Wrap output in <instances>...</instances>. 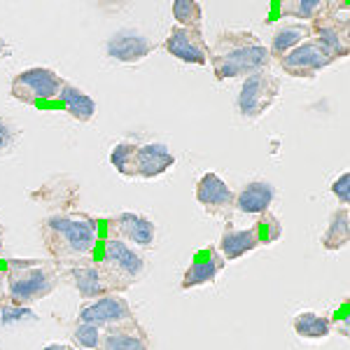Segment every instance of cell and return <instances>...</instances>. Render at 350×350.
<instances>
[{
    "label": "cell",
    "instance_id": "6",
    "mask_svg": "<svg viewBox=\"0 0 350 350\" xmlns=\"http://www.w3.org/2000/svg\"><path fill=\"white\" fill-rule=\"evenodd\" d=\"M64 82H66L64 77L56 75V70H52V68H44V66L26 68V70H21L19 75L12 77L10 94H12V98L26 105L52 103V100L59 98Z\"/></svg>",
    "mask_w": 350,
    "mask_h": 350
},
{
    "label": "cell",
    "instance_id": "1",
    "mask_svg": "<svg viewBox=\"0 0 350 350\" xmlns=\"http://www.w3.org/2000/svg\"><path fill=\"white\" fill-rule=\"evenodd\" d=\"M42 243L56 264L87 262L100 243V219L87 213H54L40 224Z\"/></svg>",
    "mask_w": 350,
    "mask_h": 350
},
{
    "label": "cell",
    "instance_id": "2",
    "mask_svg": "<svg viewBox=\"0 0 350 350\" xmlns=\"http://www.w3.org/2000/svg\"><path fill=\"white\" fill-rule=\"evenodd\" d=\"M208 64L219 82L250 77L255 72L269 70L271 54L255 33L250 31H222L208 54Z\"/></svg>",
    "mask_w": 350,
    "mask_h": 350
},
{
    "label": "cell",
    "instance_id": "23",
    "mask_svg": "<svg viewBox=\"0 0 350 350\" xmlns=\"http://www.w3.org/2000/svg\"><path fill=\"white\" fill-rule=\"evenodd\" d=\"M348 241H350V213H348V206H343V208H338L336 213H332L329 224H327L320 243H323L325 250L336 252V250H341Z\"/></svg>",
    "mask_w": 350,
    "mask_h": 350
},
{
    "label": "cell",
    "instance_id": "34",
    "mask_svg": "<svg viewBox=\"0 0 350 350\" xmlns=\"http://www.w3.org/2000/svg\"><path fill=\"white\" fill-rule=\"evenodd\" d=\"M44 350H75L72 346H66V343H49Z\"/></svg>",
    "mask_w": 350,
    "mask_h": 350
},
{
    "label": "cell",
    "instance_id": "3",
    "mask_svg": "<svg viewBox=\"0 0 350 350\" xmlns=\"http://www.w3.org/2000/svg\"><path fill=\"white\" fill-rule=\"evenodd\" d=\"M8 299L19 306L31 308L33 304L47 299L61 283V269L44 259H10L3 269Z\"/></svg>",
    "mask_w": 350,
    "mask_h": 350
},
{
    "label": "cell",
    "instance_id": "22",
    "mask_svg": "<svg viewBox=\"0 0 350 350\" xmlns=\"http://www.w3.org/2000/svg\"><path fill=\"white\" fill-rule=\"evenodd\" d=\"M310 38V26L306 24H292V26H280L273 31L271 36V44H269V54H271V61H278L280 56H285L287 52L301 44L304 40Z\"/></svg>",
    "mask_w": 350,
    "mask_h": 350
},
{
    "label": "cell",
    "instance_id": "11",
    "mask_svg": "<svg viewBox=\"0 0 350 350\" xmlns=\"http://www.w3.org/2000/svg\"><path fill=\"white\" fill-rule=\"evenodd\" d=\"M105 229H108V239H117L133 247H152L157 239L154 222L138 213H120L115 217H108Z\"/></svg>",
    "mask_w": 350,
    "mask_h": 350
},
{
    "label": "cell",
    "instance_id": "30",
    "mask_svg": "<svg viewBox=\"0 0 350 350\" xmlns=\"http://www.w3.org/2000/svg\"><path fill=\"white\" fill-rule=\"evenodd\" d=\"M24 320H36V313L26 306H19V304L5 299L0 304V323L3 325H12V323H24Z\"/></svg>",
    "mask_w": 350,
    "mask_h": 350
},
{
    "label": "cell",
    "instance_id": "21",
    "mask_svg": "<svg viewBox=\"0 0 350 350\" xmlns=\"http://www.w3.org/2000/svg\"><path fill=\"white\" fill-rule=\"evenodd\" d=\"M56 100L64 105V110L72 117V120H77V122H92L94 120L96 100L89 94H84L82 89H77L75 84L64 82V87H61L59 98Z\"/></svg>",
    "mask_w": 350,
    "mask_h": 350
},
{
    "label": "cell",
    "instance_id": "31",
    "mask_svg": "<svg viewBox=\"0 0 350 350\" xmlns=\"http://www.w3.org/2000/svg\"><path fill=\"white\" fill-rule=\"evenodd\" d=\"M19 138L21 129L12 120H8V117H0V154H8L10 150H14Z\"/></svg>",
    "mask_w": 350,
    "mask_h": 350
},
{
    "label": "cell",
    "instance_id": "5",
    "mask_svg": "<svg viewBox=\"0 0 350 350\" xmlns=\"http://www.w3.org/2000/svg\"><path fill=\"white\" fill-rule=\"evenodd\" d=\"M310 36L320 40L338 59L350 54V5L343 0H327L325 10L310 21Z\"/></svg>",
    "mask_w": 350,
    "mask_h": 350
},
{
    "label": "cell",
    "instance_id": "36",
    "mask_svg": "<svg viewBox=\"0 0 350 350\" xmlns=\"http://www.w3.org/2000/svg\"><path fill=\"white\" fill-rule=\"evenodd\" d=\"M3 283H5V273H3V269H0V295H3Z\"/></svg>",
    "mask_w": 350,
    "mask_h": 350
},
{
    "label": "cell",
    "instance_id": "16",
    "mask_svg": "<svg viewBox=\"0 0 350 350\" xmlns=\"http://www.w3.org/2000/svg\"><path fill=\"white\" fill-rule=\"evenodd\" d=\"M273 201H275L273 185H271L269 180H252V183L243 185V187L236 191L234 206H236V211L243 213V215L262 217L269 213V208Z\"/></svg>",
    "mask_w": 350,
    "mask_h": 350
},
{
    "label": "cell",
    "instance_id": "19",
    "mask_svg": "<svg viewBox=\"0 0 350 350\" xmlns=\"http://www.w3.org/2000/svg\"><path fill=\"white\" fill-rule=\"evenodd\" d=\"M259 241L255 229H234L231 222H227V227L222 231V239H219L217 252L224 257V262H234V259H241L247 252L257 250Z\"/></svg>",
    "mask_w": 350,
    "mask_h": 350
},
{
    "label": "cell",
    "instance_id": "13",
    "mask_svg": "<svg viewBox=\"0 0 350 350\" xmlns=\"http://www.w3.org/2000/svg\"><path fill=\"white\" fill-rule=\"evenodd\" d=\"M159 47L152 38L143 36L140 31L133 28H122L110 38L105 44V52L110 59L120 61V64H138V61L148 59V56Z\"/></svg>",
    "mask_w": 350,
    "mask_h": 350
},
{
    "label": "cell",
    "instance_id": "26",
    "mask_svg": "<svg viewBox=\"0 0 350 350\" xmlns=\"http://www.w3.org/2000/svg\"><path fill=\"white\" fill-rule=\"evenodd\" d=\"M327 0H283L278 5L280 16H292L299 21H313L325 10Z\"/></svg>",
    "mask_w": 350,
    "mask_h": 350
},
{
    "label": "cell",
    "instance_id": "35",
    "mask_svg": "<svg viewBox=\"0 0 350 350\" xmlns=\"http://www.w3.org/2000/svg\"><path fill=\"white\" fill-rule=\"evenodd\" d=\"M3 236H5V229H3V224H0V255H3Z\"/></svg>",
    "mask_w": 350,
    "mask_h": 350
},
{
    "label": "cell",
    "instance_id": "24",
    "mask_svg": "<svg viewBox=\"0 0 350 350\" xmlns=\"http://www.w3.org/2000/svg\"><path fill=\"white\" fill-rule=\"evenodd\" d=\"M292 329L301 338L318 341V338L329 336L334 325H332V318H327V315H318V313H313V310H304V313H299L297 318L292 320Z\"/></svg>",
    "mask_w": 350,
    "mask_h": 350
},
{
    "label": "cell",
    "instance_id": "10",
    "mask_svg": "<svg viewBox=\"0 0 350 350\" xmlns=\"http://www.w3.org/2000/svg\"><path fill=\"white\" fill-rule=\"evenodd\" d=\"M234 199L236 194L217 173H203L196 180V201H199V206L208 215L231 222L236 213Z\"/></svg>",
    "mask_w": 350,
    "mask_h": 350
},
{
    "label": "cell",
    "instance_id": "25",
    "mask_svg": "<svg viewBox=\"0 0 350 350\" xmlns=\"http://www.w3.org/2000/svg\"><path fill=\"white\" fill-rule=\"evenodd\" d=\"M135 154H138V143L133 140H122L110 152V163L117 173L124 178H135Z\"/></svg>",
    "mask_w": 350,
    "mask_h": 350
},
{
    "label": "cell",
    "instance_id": "18",
    "mask_svg": "<svg viewBox=\"0 0 350 350\" xmlns=\"http://www.w3.org/2000/svg\"><path fill=\"white\" fill-rule=\"evenodd\" d=\"M98 350H150V338L140 323H133L117 329H103Z\"/></svg>",
    "mask_w": 350,
    "mask_h": 350
},
{
    "label": "cell",
    "instance_id": "14",
    "mask_svg": "<svg viewBox=\"0 0 350 350\" xmlns=\"http://www.w3.org/2000/svg\"><path fill=\"white\" fill-rule=\"evenodd\" d=\"M224 257L217 252L215 245H208L199 250L191 259V264L185 271L183 280H180V290H191V287H199L206 283H215L217 273L224 269Z\"/></svg>",
    "mask_w": 350,
    "mask_h": 350
},
{
    "label": "cell",
    "instance_id": "20",
    "mask_svg": "<svg viewBox=\"0 0 350 350\" xmlns=\"http://www.w3.org/2000/svg\"><path fill=\"white\" fill-rule=\"evenodd\" d=\"M33 199L47 203V206L59 203V211L56 213H68L72 201H77V183H72L70 178H52L38 191H33Z\"/></svg>",
    "mask_w": 350,
    "mask_h": 350
},
{
    "label": "cell",
    "instance_id": "29",
    "mask_svg": "<svg viewBox=\"0 0 350 350\" xmlns=\"http://www.w3.org/2000/svg\"><path fill=\"white\" fill-rule=\"evenodd\" d=\"M72 338L84 350H98L100 338H103V329L87 323H75V327H72Z\"/></svg>",
    "mask_w": 350,
    "mask_h": 350
},
{
    "label": "cell",
    "instance_id": "15",
    "mask_svg": "<svg viewBox=\"0 0 350 350\" xmlns=\"http://www.w3.org/2000/svg\"><path fill=\"white\" fill-rule=\"evenodd\" d=\"M66 275L70 278V283L75 285V290L80 292L84 301H94V299L112 295L108 278H105V273L98 269L96 262H89L87 259V262L75 264V267L66 269Z\"/></svg>",
    "mask_w": 350,
    "mask_h": 350
},
{
    "label": "cell",
    "instance_id": "27",
    "mask_svg": "<svg viewBox=\"0 0 350 350\" xmlns=\"http://www.w3.org/2000/svg\"><path fill=\"white\" fill-rule=\"evenodd\" d=\"M171 12L175 16L178 24L175 26H185V28H201L203 21V8L196 0H175L171 5Z\"/></svg>",
    "mask_w": 350,
    "mask_h": 350
},
{
    "label": "cell",
    "instance_id": "8",
    "mask_svg": "<svg viewBox=\"0 0 350 350\" xmlns=\"http://www.w3.org/2000/svg\"><path fill=\"white\" fill-rule=\"evenodd\" d=\"M336 64V56L329 52L320 40H315L313 36L308 40H304L301 44H297L292 52H287L285 56L278 59V66L285 75L290 77H315L323 68Z\"/></svg>",
    "mask_w": 350,
    "mask_h": 350
},
{
    "label": "cell",
    "instance_id": "28",
    "mask_svg": "<svg viewBox=\"0 0 350 350\" xmlns=\"http://www.w3.org/2000/svg\"><path fill=\"white\" fill-rule=\"evenodd\" d=\"M255 234H257V241L259 245H271V243H275L283 236V227H280V219L275 215H271V213H267V215H262L255 222Z\"/></svg>",
    "mask_w": 350,
    "mask_h": 350
},
{
    "label": "cell",
    "instance_id": "12",
    "mask_svg": "<svg viewBox=\"0 0 350 350\" xmlns=\"http://www.w3.org/2000/svg\"><path fill=\"white\" fill-rule=\"evenodd\" d=\"M163 49L171 56H175V59L191 66H206L208 54H211V44L206 42L203 28H185V26H173L168 31Z\"/></svg>",
    "mask_w": 350,
    "mask_h": 350
},
{
    "label": "cell",
    "instance_id": "9",
    "mask_svg": "<svg viewBox=\"0 0 350 350\" xmlns=\"http://www.w3.org/2000/svg\"><path fill=\"white\" fill-rule=\"evenodd\" d=\"M77 323H87L100 329H117V327L133 325L138 320L126 299L120 295H105L94 301H84L77 313Z\"/></svg>",
    "mask_w": 350,
    "mask_h": 350
},
{
    "label": "cell",
    "instance_id": "32",
    "mask_svg": "<svg viewBox=\"0 0 350 350\" xmlns=\"http://www.w3.org/2000/svg\"><path fill=\"white\" fill-rule=\"evenodd\" d=\"M332 194L341 201V206H348L350 203V173H341L334 183H332Z\"/></svg>",
    "mask_w": 350,
    "mask_h": 350
},
{
    "label": "cell",
    "instance_id": "17",
    "mask_svg": "<svg viewBox=\"0 0 350 350\" xmlns=\"http://www.w3.org/2000/svg\"><path fill=\"white\" fill-rule=\"evenodd\" d=\"M175 154L163 143H145L138 145V154H135V178H157V175L166 173L173 168Z\"/></svg>",
    "mask_w": 350,
    "mask_h": 350
},
{
    "label": "cell",
    "instance_id": "7",
    "mask_svg": "<svg viewBox=\"0 0 350 350\" xmlns=\"http://www.w3.org/2000/svg\"><path fill=\"white\" fill-rule=\"evenodd\" d=\"M278 96H280V80L273 72L262 70L243 80L239 98H236V108H239V112L245 120L255 122L262 115H267Z\"/></svg>",
    "mask_w": 350,
    "mask_h": 350
},
{
    "label": "cell",
    "instance_id": "33",
    "mask_svg": "<svg viewBox=\"0 0 350 350\" xmlns=\"http://www.w3.org/2000/svg\"><path fill=\"white\" fill-rule=\"evenodd\" d=\"M12 54V49H10V44L5 38H0V59H8V56Z\"/></svg>",
    "mask_w": 350,
    "mask_h": 350
},
{
    "label": "cell",
    "instance_id": "4",
    "mask_svg": "<svg viewBox=\"0 0 350 350\" xmlns=\"http://www.w3.org/2000/svg\"><path fill=\"white\" fill-rule=\"evenodd\" d=\"M94 262L98 264V269L108 278L112 295H122V292L131 290L135 283L143 280L145 269H148L145 257L138 250H133L131 245H126V243L117 239H105L100 243L98 257Z\"/></svg>",
    "mask_w": 350,
    "mask_h": 350
}]
</instances>
